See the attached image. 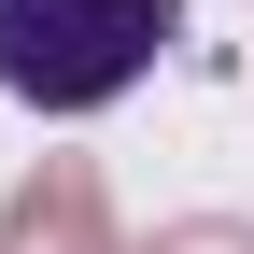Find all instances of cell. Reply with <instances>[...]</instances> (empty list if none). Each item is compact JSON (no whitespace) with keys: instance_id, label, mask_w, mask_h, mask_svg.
<instances>
[{"instance_id":"cell-1","label":"cell","mask_w":254,"mask_h":254,"mask_svg":"<svg viewBox=\"0 0 254 254\" xmlns=\"http://www.w3.org/2000/svg\"><path fill=\"white\" fill-rule=\"evenodd\" d=\"M155 43H170V0H0V99L99 113L113 85H141Z\"/></svg>"},{"instance_id":"cell-2","label":"cell","mask_w":254,"mask_h":254,"mask_svg":"<svg viewBox=\"0 0 254 254\" xmlns=\"http://www.w3.org/2000/svg\"><path fill=\"white\" fill-rule=\"evenodd\" d=\"M0 254H113L85 155H43V184H14V212H0Z\"/></svg>"},{"instance_id":"cell-3","label":"cell","mask_w":254,"mask_h":254,"mask_svg":"<svg viewBox=\"0 0 254 254\" xmlns=\"http://www.w3.org/2000/svg\"><path fill=\"white\" fill-rule=\"evenodd\" d=\"M155 254H254V226H155Z\"/></svg>"}]
</instances>
